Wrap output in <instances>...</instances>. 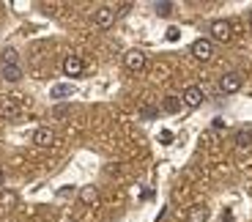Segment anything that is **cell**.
Instances as JSON below:
<instances>
[{"label": "cell", "instance_id": "52a82bcc", "mask_svg": "<svg viewBox=\"0 0 252 222\" xmlns=\"http://www.w3.org/2000/svg\"><path fill=\"white\" fill-rule=\"evenodd\" d=\"M124 66L129 71H140L145 66V52H140V50H129L124 55Z\"/></svg>", "mask_w": 252, "mask_h": 222}, {"label": "cell", "instance_id": "7402d4cb", "mask_svg": "<svg viewBox=\"0 0 252 222\" xmlns=\"http://www.w3.org/2000/svg\"><path fill=\"white\" fill-rule=\"evenodd\" d=\"M250 28H252V11H250Z\"/></svg>", "mask_w": 252, "mask_h": 222}, {"label": "cell", "instance_id": "2e32d148", "mask_svg": "<svg viewBox=\"0 0 252 222\" xmlns=\"http://www.w3.org/2000/svg\"><path fill=\"white\" fill-rule=\"evenodd\" d=\"M154 8H157L159 17H167V14L173 11V3H154Z\"/></svg>", "mask_w": 252, "mask_h": 222}, {"label": "cell", "instance_id": "7c38bea8", "mask_svg": "<svg viewBox=\"0 0 252 222\" xmlns=\"http://www.w3.org/2000/svg\"><path fill=\"white\" fill-rule=\"evenodd\" d=\"M71 94H74V85H69V83H58V85H52V91H50L52 99H66V96H71Z\"/></svg>", "mask_w": 252, "mask_h": 222}, {"label": "cell", "instance_id": "5bb4252c", "mask_svg": "<svg viewBox=\"0 0 252 222\" xmlns=\"http://www.w3.org/2000/svg\"><path fill=\"white\" fill-rule=\"evenodd\" d=\"M80 200H82V203H96V200H99L96 187H82V190H80Z\"/></svg>", "mask_w": 252, "mask_h": 222}, {"label": "cell", "instance_id": "5b68a950", "mask_svg": "<svg viewBox=\"0 0 252 222\" xmlns=\"http://www.w3.org/2000/svg\"><path fill=\"white\" fill-rule=\"evenodd\" d=\"M203 99H206V94H203V88H197V85H189V88L184 91V96H181L184 107H192V110L200 107Z\"/></svg>", "mask_w": 252, "mask_h": 222}, {"label": "cell", "instance_id": "277c9868", "mask_svg": "<svg viewBox=\"0 0 252 222\" xmlns=\"http://www.w3.org/2000/svg\"><path fill=\"white\" fill-rule=\"evenodd\" d=\"M115 14H118L115 8H110V6H99V8L94 11V22H96V28H104V31H107V28L115 22Z\"/></svg>", "mask_w": 252, "mask_h": 222}, {"label": "cell", "instance_id": "7a4b0ae2", "mask_svg": "<svg viewBox=\"0 0 252 222\" xmlns=\"http://www.w3.org/2000/svg\"><path fill=\"white\" fill-rule=\"evenodd\" d=\"M192 55H195L200 63L211 61V55H214V41H211V38H197L195 44H192Z\"/></svg>", "mask_w": 252, "mask_h": 222}, {"label": "cell", "instance_id": "3957f363", "mask_svg": "<svg viewBox=\"0 0 252 222\" xmlns=\"http://www.w3.org/2000/svg\"><path fill=\"white\" fill-rule=\"evenodd\" d=\"M241 83H244V77L239 71H227L225 77H220V91L222 94H236L241 88Z\"/></svg>", "mask_w": 252, "mask_h": 222}, {"label": "cell", "instance_id": "9c48e42d", "mask_svg": "<svg viewBox=\"0 0 252 222\" xmlns=\"http://www.w3.org/2000/svg\"><path fill=\"white\" fill-rule=\"evenodd\" d=\"M162 110H164V113H167V115H178V113H181V110H184V102H181V96H164V99H162Z\"/></svg>", "mask_w": 252, "mask_h": 222}, {"label": "cell", "instance_id": "9a60e30c", "mask_svg": "<svg viewBox=\"0 0 252 222\" xmlns=\"http://www.w3.org/2000/svg\"><path fill=\"white\" fill-rule=\"evenodd\" d=\"M3 63H6V66H17L19 63L17 50H11V47H8V50H3Z\"/></svg>", "mask_w": 252, "mask_h": 222}, {"label": "cell", "instance_id": "d6986e66", "mask_svg": "<svg viewBox=\"0 0 252 222\" xmlns=\"http://www.w3.org/2000/svg\"><path fill=\"white\" fill-rule=\"evenodd\" d=\"M164 38H167V41H178V38H181V31H178V28H167Z\"/></svg>", "mask_w": 252, "mask_h": 222}, {"label": "cell", "instance_id": "8fae6325", "mask_svg": "<svg viewBox=\"0 0 252 222\" xmlns=\"http://www.w3.org/2000/svg\"><path fill=\"white\" fill-rule=\"evenodd\" d=\"M206 220H208V206H203V203L192 206L187 214V222H206Z\"/></svg>", "mask_w": 252, "mask_h": 222}, {"label": "cell", "instance_id": "ac0fdd59", "mask_svg": "<svg viewBox=\"0 0 252 222\" xmlns=\"http://www.w3.org/2000/svg\"><path fill=\"white\" fill-rule=\"evenodd\" d=\"M159 143H164V146H170V143H173V132H170V129H162V132H159Z\"/></svg>", "mask_w": 252, "mask_h": 222}, {"label": "cell", "instance_id": "ba28073f", "mask_svg": "<svg viewBox=\"0 0 252 222\" xmlns=\"http://www.w3.org/2000/svg\"><path fill=\"white\" fill-rule=\"evenodd\" d=\"M33 143H36L38 148H50L52 143H55V132L47 127H38L36 132H33Z\"/></svg>", "mask_w": 252, "mask_h": 222}, {"label": "cell", "instance_id": "44dd1931", "mask_svg": "<svg viewBox=\"0 0 252 222\" xmlns=\"http://www.w3.org/2000/svg\"><path fill=\"white\" fill-rule=\"evenodd\" d=\"M0 187H3V170H0Z\"/></svg>", "mask_w": 252, "mask_h": 222}, {"label": "cell", "instance_id": "6da1fadb", "mask_svg": "<svg viewBox=\"0 0 252 222\" xmlns=\"http://www.w3.org/2000/svg\"><path fill=\"white\" fill-rule=\"evenodd\" d=\"M208 33H211V41H220V44H227L230 36H233V28L227 19H214L211 25H208Z\"/></svg>", "mask_w": 252, "mask_h": 222}, {"label": "cell", "instance_id": "8992f818", "mask_svg": "<svg viewBox=\"0 0 252 222\" xmlns=\"http://www.w3.org/2000/svg\"><path fill=\"white\" fill-rule=\"evenodd\" d=\"M82 71H85L82 58L80 55H66V61H63V74L66 77H80Z\"/></svg>", "mask_w": 252, "mask_h": 222}, {"label": "cell", "instance_id": "4fadbf2b", "mask_svg": "<svg viewBox=\"0 0 252 222\" xmlns=\"http://www.w3.org/2000/svg\"><path fill=\"white\" fill-rule=\"evenodd\" d=\"M236 146L239 148H250L252 146V132L250 129H239V132H236Z\"/></svg>", "mask_w": 252, "mask_h": 222}, {"label": "cell", "instance_id": "e0dca14e", "mask_svg": "<svg viewBox=\"0 0 252 222\" xmlns=\"http://www.w3.org/2000/svg\"><path fill=\"white\" fill-rule=\"evenodd\" d=\"M0 203H3V206H8V209H11V206L17 203V195H14V192H3V195H0Z\"/></svg>", "mask_w": 252, "mask_h": 222}, {"label": "cell", "instance_id": "30bf717a", "mask_svg": "<svg viewBox=\"0 0 252 222\" xmlns=\"http://www.w3.org/2000/svg\"><path fill=\"white\" fill-rule=\"evenodd\" d=\"M0 77L3 80H8V83H17V80H22V66H6V63H0Z\"/></svg>", "mask_w": 252, "mask_h": 222}, {"label": "cell", "instance_id": "ffe728a7", "mask_svg": "<svg viewBox=\"0 0 252 222\" xmlns=\"http://www.w3.org/2000/svg\"><path fill=\"white\" fill-rule=\"evenodd\" d=\"M140 113H143V118H157V113H159V110H157V107H143Z\"/></svg>", "mask_w": 252, "mask_h": 222}]
</instances>
